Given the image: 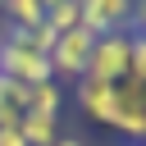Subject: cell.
Returning a JSON list of instances; mask_svg holds the SVG:
<instances>
[{
    "label": "cell",
    "mask_w": 146,
    "mask_h": 146,
    "mask_svg": "<svg viewBox=\"0 0 146 146\" xmlns=\"http://www.w3.org/2000/svg\"><path fill=\"white\" fill-rule=\"evenodd\" d=\"M0 73L23 82V87H36V82H50V55H41L23 27H9L0 32Z\"/></svg>",
    "instance_id": "6da1fadb"
},
{
    "label": "cell",
    "mask_w": 146,
    "mask_h": 146,
    "mask_svg": "<svg viewBox=\"0 0 146 146\" xmlns=\"http://www.w3.org/2000/svg\"><path fill=\"white\" fill-rule=\"evenodd\" d=\"M91 46H96V32L91 27H68V32H59V41H55V50H50V78L64 87V82H78L82 73H87V59H91Z\"/></svg>",
    "instance_id": "7a4b0ae2"
},
{
    "label": "cell",
    "mask_w": 146,
    "mask_h": 146,
    "mask_svg": "<svg viewBox=\"0 0 146 146\" xmlns=\"http://www.w3.org/2000/svg\"><path fill=\"white\" fill-rule=\"evenodd\" d=\"M132 73V32H110V36H96L91 46V59H87V73L82 78H100V82H123Z\"/></svg>",
    "instance_id": "3957f363"
},
{
    "label": "cell",
    "mask_w": 146,
    "mask_h": 146,
    "mask_svg": "<svg viewBox=\"0 0 146 146\" xmlns=\"http://www.w3.org/2000/svg\"><path fill=\"white\" fill-rule=\"evenodd\" d=\"M73 96H78V110L100 123V128H114V110H119V87L114 82H100V78H78L73 82Z\"/></svg>",
    "instance_id": "277c9868"
},
{
    "label": "cell",
    "mask_w": 146,
    "mask_h": 146,
    "mask_svg": "<svg viewBox=\"0 0 146 146\" xmlns=\"http://www.w3.org/2000/svg\"><path fill=\"white\" fill-rule=\"evenodd\" d=\"M78 9H82V27H91L96 36L132 32V0H78Z\"/></svg>",
    "instance_id": "5b68a950"
},
{
    "label": "cell",
    "mask_w": 146,
    "mask_h": 146,
    "mask_svg": "<svg viewBox=\"0 0 146 146\" xmlns=\"http://www.w3.org/2000/svg\"><path fill=\"white\" fill-rule=\"evenodd\" d=\"M18 132H23V141H27V146H55V141H59V114H36V110H23Z\"/></svg>",
    "instance_id": "8992f818"
},
{
    "label": "cell",
    "mask_w": 146,
    "mask_h": 146,
    "mask_svg": "<svg viewBox=\"0 0 146 146\" xmlns=\"http://www.w3.org/2000/svg\"><path fill=\"white\" fill-rule=\"evenodd\" d=\"M27 91L32 87H23V82H14V78L0 73V128H18V119L27 110Z\"/></svg>",
    "instance_id": "52a82bcc"
},
{
    "label": "cell",
    "mask_w": 146,
    "mask_h": 146,
    "mask_svg": "<svg viewBox=\"0 0 146 146\" xmlns=\"http://www.w3.org/2000/svg\"><path fill=\"white\" fill-rule=\"evenodd\" d=\"M0 14L9 18V27H23V32H32L36 23H46V5L41 0H5Z\"/></svg>",
    "instance_id": "ba28073f"
},
{
    "label": "cell",
    "mask_w": 146,
    "mask_h": 146,
    "mask_svg": "<svg viewBox=\"0 0 146 146\" xmlns=\"http://www.w3.org/2000/svg\"><path fill=\"white\" fill-rule=\"evenodd\" d=\"M59 105H64V87L55 78L50 82H36L27 91V110H36V114H59Z\"/></svg>",
    "instance_id": "9c48e42d"
},
{
    "label": "cell",
    "mask_w": 146,
    "mask_h": 146,
    "mask_svg": "<svg viewBox=\"0 0 146 146\" xmlns=\"http://www.w3.org/2000/svg\"><path fill=\"white\" fill-rule=\"evenodd\" d=\"M46 23H50L55 32H68V27H78V23H82V9H78V0H59V5H50V9H46Z\"/></svg>",
    "instance_id": "30bf717a"
},
{
    "label": "cell",
    "mask_w": 146,
    "mask_h": 146,
    "mask_svg": "<svg viewBox=\"0 0 146 146\" xmlns=\"http://www.w3.org/2000/svg\"><path fill=\"white\" fill-rule=\"evenodd\" d=\"M27 41H32V46H36L41 55H50V50H55V41H59V32H55L50 23H36V27L27 32Z\"/></svg>",
    "instance_id": "8fae6325"
},
{
    "label": "cell",
    "mask_w": 146,
    "mask_h": 146,
    "mask_svg": "<svg viewBox=\"0 0 146 146\" xmlns=\"http://www.w3.org/2000/svg\"><path fill=\"white\" fill-rule=\"evenodd\" d=\"M128 78L146 82V36H141V32H132V73H128Z\"/></svg>",
    "instance_id": "7c38bea8"
},
{
    "label": "cell",
    "mask_w": 146,
    "mask_h": 146,
    "mask_svg": "<svg viewBox=\"0 0 146 146\" xmlns=\"http://www.w3.org/2000/svg\"><path fill=\"white\" fill-rule=\"evenodd\" d=\"M132 32L146 36V0H132Z\"/></svg>",
    "instance_id": "4fadbf2b"
},
{
    "label": "cell",
    "mask_w": 146,
    "mask_h": 146,
    "mask_svg": "<svg viewBox=\"0 0 146 146\" xmlns=\"http://www.w3.org/2000/svg\"><path fill=\"white\" fill-rule=\"evenodd\" d=\"M0 146H27L18 128H0Z\"/></svg>",
    "instance_id": "5bb4252c"
},
{
    "label": "cell",
    "mask_w": 146,
    "mask_h": 146,
    "mask_svg": "<svg viewBox=\"0 0 146 146\" xmlns=\"http://www.w3.org/2000/svg\"><path fill=\"white\" fill-rule=\"evenodd\" d=\"M55 146H87V141H82V137H68V132H59V141H55Z\"/></svg>",
    "instance_id": "9a60e30c"
},
{
    "label": "cell",
    "mask_w": 146,
    "mask_h": 146,
    "mask_svg": "<svg viewBox=\"0 0 146 146\" xmlns=\"http://www.w3.org/2000/svg\"><path fill=\"white\" fill-rule=\"evenodd\" d=\"M41 5H46V9H50V5H59V0H41Z\"/></svg>",
    "instance_id": "2e32d148"
},
{
    "label": "cell",
    "mask_w": 146,
    "mask_h": 146,
    "mask_svg": "<svg viewBox=\"0 0 146 146\" xmlns=\"http://www.w3.org/2000/svg\"><path fill=\"white\" fill-rule=\"evenodd\" d=\"M132 146H146V141H132Z\"/></svg>",
    "instance_id": "e0dca14e"
},
{
    "label": "cell",
    "mask_w": 146,
    "mask_h": 146,
    "mask_svg": "<svg viewBox=\"0 0 146 146\" xmlns=\"http://www.w3.org/2000/svg\"><path fill=\"white\" fill-rule=\"evenodd\" d=\"M0 5H5V0H0Z\"/></svg>",
    "instance_id": "ac0fdd59"
}]
</instances>
